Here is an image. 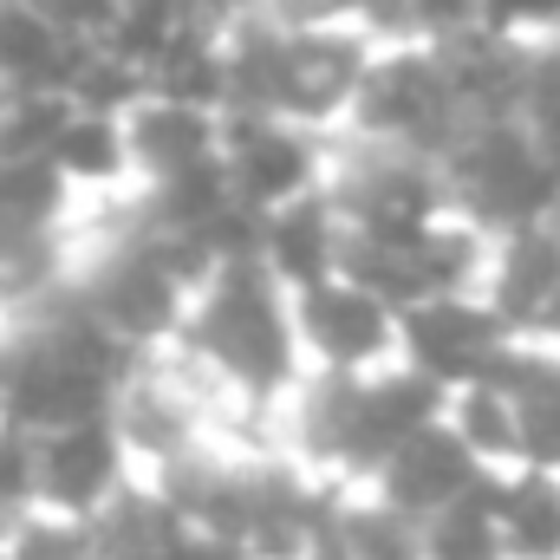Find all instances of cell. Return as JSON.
Listing matches in <instances>:
<instances>
[{"mask_svg":"<svg viewBox=\"0 0 560 560\" xmlns=\"http://www.w3.org/2000/svg\"><path fill=\"white\" fill-rule=\"evenodd\" d=\"M176 352L235 405V418L268 430L280 398L306 378V352H300V326H293V287L261 255L215 261L196 287L189 313H183Z\"/></svg>","mask_w":560,"mask_h":560,"instance_id":"6da1fadb","label":"cell"},{"mask_svg":"<svg viewBox=\"0 0 560 560\" xmlns=\"http://www.w3.org/2000/svg\"><path fill=\"white\" fill-rule=\"evenodd\" d=\"M469 112L450 85V66H443V46L430 39H392L378 46L372 72H365V92H359V112H352V138L372 143H398V150H418V156H450V143L463 138ZM339 131V138H346Z\"/></svg>","mask_w":560,"mask_h":560,"instance_id":"7a4b0ae2","label":"cell"},{"mask_svg":"<svg viewBox=\"0 0 560 560\" xmlns=\"http://www.w3.org/2000/svg\"><path fill=\"white\" fill-rule=\"evenodd\" d=\"M372 59H378V39L359 20H280L268 112L319 131V138H339L352 125V112H359Z\"/></svg>","mask_w":560,"mask_h":560,"instance_id":"3957f363","label":"cell"},{"mask_svg":"<svg viewBox=\"0 0 560 560\" xmlns=\"http://www.w3.org/2000/svg\"><path fill=\"white\" fill-rule=\"evenodd\" d=\"M293 326H300L306 372L372 378L405 359V306L346 268L313 287H293Z\"/></svg>","mask_w":560,"mask_h":560,"instance_id":"277c9868","label":"cell"},{"mask_svg":"<svg viewBox=\"0 0 560 560\" xmlns=\"http://www.w3.org/2000/svg\"><path fill=\"white\" fill-rule=\"evenodd\" d=\"M222 170H229L242 209L275 215L287 202L326 189L332 138H319L280 112H222Z\"/></svg>","mask_w":560,"mask_h":560,"instance_id":"5b68a950","label":"cell"},{"mask_svg":"<svg viewBox=\"0 0 560 560\" xmlns=\"http://www.w3.org/2000/svg\"><path fill=\"white\" fill-rule=\"evenodd\" d=\"M131 476V456L112 430V411L79 423H59V430H33V509H59V515H79L92 522Z\"/></svg>","mask_w":560,"mask_h":560,"instance_id":"8992f818","label":"cell"},{"mask_svg":"<svg viewBox=\"0 0 560 560\" xmlns=\"http://www.w3.org/2000/svg\"><path fill=\"white\" fill-rule=\"evenodd\" d=\"M515 346V326L489 306L482 287L469 293H423L405 306V359L443 378V385H463V378H482L502 365V352Z\"/></svg>","mask_w":560,"mask_h":560,"instance_id":"52a82bcc","label":"cell"},{"mask_svg":"<svg viewBox=\"0 0 560 560\" xmlns=\"http://www.w3.org/2000/svg\"><path fill=\"white\" fill-rule=\"evenodd\" d=\"M482 293L522 339H548L555 332L560 319V222L555 215L495 229Z\"/></svg>","mask_w":560,"mask_h":560,"instance_id":"ba28073f","label":"cell"},{"mask_svg":"<svg viewBox=\"0 0 560 560\" xmlns=\"http://www.w3.org/2000/svg\"><path fill=\"white\" fill-rule=\"evenodd\" d=\"M489 469L463 450V436L450 430V423H423V430H411L365 482L385 495V502H398L405 515H418V522H430V515H443L450 502H463L476 482H482Z\"/></svg>","mask_w":560,"mask_h":560,"instance_id":"9c48e42d","label":"cell"},{"mask_svg":"<svg viewBox=\"0 0 560 560\" xmlns=\"http://www.w3.org/2000/svg\"><path fill=\"white\" fill-rule=\"evenodd\" d=\"M125 138H131L138 189H150V183H170V176H183V170L222 156V112L143 85L138 98L125 105Z\"/></svg>","mask_w":560,"mask_h":560,"instance_id":"30bf717a","label":"cell"},{"mask_svg":"<svg viewBox=\"0 0 560 560\" xmlns=\"http://www.w3.org/2000/svg\"><path fill=\"white\" fill-rule=\"evenodd\" d=\"M346 242H352V222H346L339 196H332V189H313V196L275 209V215H261L255 255H261L287 287H313V280H326V275L346 268Z\"/></svg>","mask_w":560,"mask_h":560,"instance_id":"8fae6325","label":"cell"},{"mask_svg":"<svg viewBox=\"0 0 560 560\" xmlns=\"http://www.w3.org/2000/svg\"><path fill=\"white\" fill-rule=\"evenodd\" d=\"M59 163V176L72 183L79 209L92 202H125L138 196V170H131V138H125V112H105V105H79L66 112L59 138L46 150Z\"/></svg>","mask_w":560,"mask_h":560,"instance_id":"7c38bea8","label":"cell"},{"mask_svg":"<svg viewBox=\"0 0 560 560\" xmlns=\"http://www.w3.org/2000/svg\"><path fill=\"white\" fill-rule=\"evenodd\" d=\"M489 509L502 560H560V469L515 463L489 476Z\"/></svg>","mask_w":560,"mask_h":560,"instance_id":"4fadbf2b","label":"cell"},{"mask_svg":"<svg viewBox=\"0 0 560 560\" xmlns=\"http://www.w3.org/2000/svg\"><path fill=\"white\" fill-rule=\"evenodd\" d=\"M326 541L346 560H430V535L418 515L385 502L372 482H339L326 509Z\"/></svg>","mask_w":560,"mask_h":560,"instance_id":"5bb4252c","label":"cell"},{"mask_svg":"<svg viewBox=\"0 0 560 560\" xmlns=\"http://www.w3.org/2000/svg\"><path fill=\"white\" fill-rule=\"evenodd\" d=\"M443 423L463 436V450H469L489 476H502V469L522 463V398H515L495 372L450 385V398H443Z\"/></svg>","mask_w":560,"mask_h":560,"instance_id":"9a60e30c","label":"cell"},{"mask_svg":"<svg viewBox=\"0 0 560 560\" xmlns=\"http://www.w3.org/2000/svg\"><path fill=\"white\" fill-rule=\"evenodd\" d=\"M405 13H411V33L430 39V46L463 39V33L482 26V0H405Z\"/></svg>","mask_w":560,"mask_h":560,"instance_id":"2e32d148","label":"cell"}]
</instances>
